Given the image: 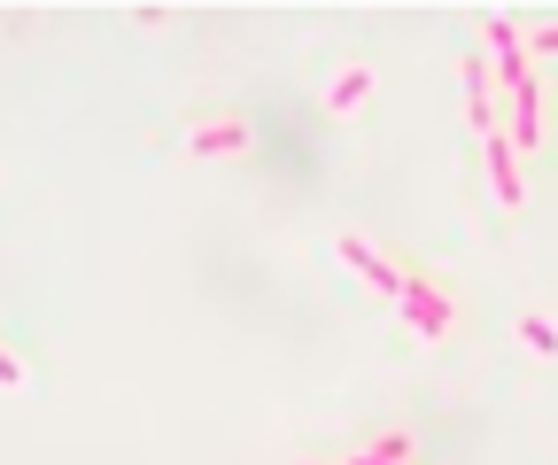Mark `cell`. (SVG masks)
I'll use <instances>...</instances> for the list:
<instances>
[{
  "mask_svg": "<svg viewBox=\"0 0 558 465\" xmlns=\"http://www.w3.org/2000/svg\"><path fill=\"white\" fill-rule=\"evenodd\" d=\"M396 310L411 318V334H427V342H442V334H450V318H458V310H450V295H442L435 280H418V272H403V280H396Z\"/></svg>",
  "mask_w": 558,
  "mask_h": 465,
  "instance_id": "1",
  "label": "cell"
},
{
  "mask_svg": "<svg viewBox=\"0 0 558 465\" xmlns=\"http://www.w3.org/2000/svg\"><path fill=\"white\" fill-rule=\"evenodd\" d=\"M481 163H488V186H497V203L505 210H520V156H512V140H505V132H481Z\"/></svg>",
  "mask_w": 558,
  "mask_h": 465,
  "instance_id": "2",
  "label": "cell"
},
{
  "mask_svg": "<svg viewBox=\"0 0 558 465\" xmlns=\"http://www.w3.org/2000/svg\"><path fill=\"white\" fill-rule=\"evenodd\" d=\"M341 264H349V272H357L365 287H380V295H396V280H403V272H396V264H388L365 233H341Z\"/></svg>",
  "mask_w": 558,
  "mask_h": 465,
  "instance_id": "3",
  "label": "cell"
},
{
  "mask_svg": "<svg viewBox=\"0 0 558 465\" xmlns=\"http://www.w3.org/2000/svg\"><path fill=\"white\" fill-rule=\"evenodd\" d=\"M465 109H473V132H497V78L481 54H465Z\"/></svg>",
  "mask_w": 558,
  "mask_h": 465,
  "instance_id": "4",
  "label": "cell"
},
{
  "mask_svg": "<svg viewBox=\"0 0 558 465\" xmlns=\"http://www.w3.org/2000/svg\"><path fill=\"white\" fill-rule=\"evenodd\" d=\"M505 94H512V132H505V140L512 148H535L543 140V94H535V78L527 86H505Z\"/></svg>",
  "mask_w": 558,
  "mask_h": 465,
  "instance_id": "5",
  "label": "cell"
},
{
  "mask_svg": "<svg viewBox=\"0 0 558 465\" xmlns=\"http://www.w3.org/2000/svg\"><path fill=\"white\" fill-rule=\"evenodd\" d=\"M186 148H194V156H241V148H248V124H241V117H209Z\"/></svg>",
  "mask_w": 558,
  "mask_h": 465,
  "instance_id": "6",
  "label": "cell"
},
{
  "mask_svg": "<svg viewBox=\"0 0 558 465\" xmlns=\"http://www.w3.org/2000/svg\"><path fill=\"white\" fill-rule=\"evenodd\" d=\"M365 94H373V71H365V62H349V71L326 86V109H333V117H349V109H357Z\"/></svg>",
  "mask_w": 558,
  "mask_h": 465,
  "instance_id": "7",
  "label": "cell"
},
{
  "mask_svg": "<svg viewBox=\"0 0 558 465\" xmlns=\"http://www.w3.org/2000/svg\"><path fill=\"white\" fill-rule=\"evenodd\" d=\"M520 342H527V350H543V357H558V326H550L543 310H520Z\"/></svg>",
  "mask_w": 558,
  "mask_h": 465,
  "instance_id": "8",
  "label": "cell"
},
{
  "mask_svg": "<svg viewBox=\"0 0 558 465\" xmlns=\"http://www.w3.org/2000/svg\"><path fill=\"white\" fill-rule=\"evenodd\" d=\"M365 457H388V465H411V442H403V435H380V442H373Z\"/></svg>",
  "mask_w": 558,
  "mask_h": 465,
  "instance_id": "9",
  "label": "cell"
},
{
  "mask_svg": "<svg viewBox=\"0 0 558 465\" xmlns=\"http://www.w3.org/2000/svg\"><path fill=\"white\" fill-rule=\"evenodd\" d=\"M16 380H24V365H16V350H9V342H0V388H16Z\"/></svg>",
  "mask_w": 558,
  "mask_h": 465,
  "instance_id": "10",
  "label": "cell"
},
{
  "mask_svg": "<svg viewBox=\"0 0 558 465\" xmlns=\"http://www.w3.org/2000/svg\"><path fill=\"white\" fill-rule=\"evenodd\" d=\"M535 54H558V24H535Z\"/></svg>",
  "mask_w": 558,
  "mask_h": 465,
  "instance_id": "11",
  "label": "cell"
},
{
  "mask_svg": "<svg viewBox=\"0 0 558 465\" xmlns=\"http://www.w3.org/2000/svg\"><path fill=\"white\" fill-rule=\"evenodd\" d=\"M349 465H388V457H349Z\"/></svg>",
  "mask_w": 558,
  "mask_h": 465,
  "instance_id": "12",
  "label": "cell"
}]
</instances>
